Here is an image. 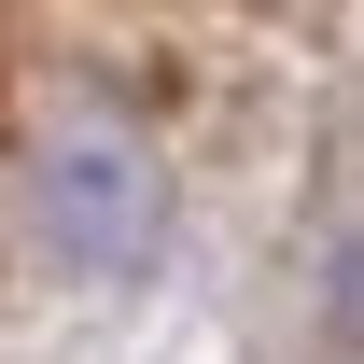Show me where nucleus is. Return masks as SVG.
<instances>
[{
  "label": "nucleus",
  "mask_w": 364,
  "mask_h": 364,
  "mask_svg": "<svg viewBox=\"0 0 364 364\" xmlns=\"http://www.w3.org/2000/svg\"><path fill=\"white\" fill-rule=\"evenodd\" d=\"M322 309H336V336H364V225L336 238V267H322Z\"/></svg>",
  "instance_id": "obj_2"
},
{
  "label": "nucleus",
  "mask_w": 364,
  "mask_h": 364,
  "mask_svg": "<svg viewBox=\"0 0 364 364\" xmlns=\"http://www.w3.org/2000/svg\"><path fill=\"white\" fill-rule=\"evenodd\" d=\"M28 225L85 280H127V267H154V238H168V182H154L140 140H56L43 168H28Z\"/></svg>",
  "instance_id": "obj_1"
}]
</instances>
